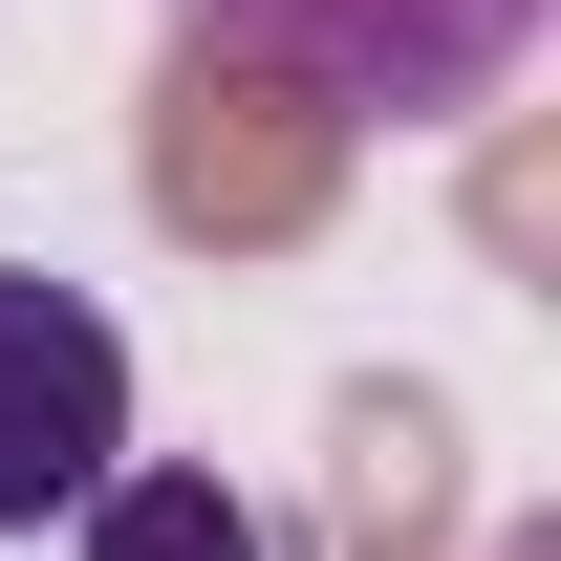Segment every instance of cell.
<instances>
[{
  "instance_id": "7a4b0ae2",
  "label": "cell",
  "mask_w": 561,
  "mask_h": 561,
  "mask_svg": "<svg viewBox=\"0 0 561 561\" xmlns=\"http://www.w3.org/2000/svg\"><path fill=\"white\" fill-rule=\"evenodd\" d=\"M108 476H130V324H108L87 280L0 260V540L87 518Z\"/></svg>"
},
{
  "instance_id": "3957f363",
  "label": "cell",
  "mask_w": 561,
  "mask_h": 561,
  "mask_svg": "<svg viewBox=\"0 0 561 561\" xmlns=\"http://www.w3.org/2000/svg\"><path fill=\"white\" fill-rule=\"evenodd\" d=\"M66 540H87V561H260V496H238V476H195V454H130V476L87 496Z\"/></svg>"
},
{
  "instance_id": "6da1fadb",
  "label": "cell",
  "mask_w": 561,
  "mask_h": 561,
  "mask_svg": "<svg viewBox=\"0 0 561 561\" xmlns=\"http://www.w3.org/2000/svg\"><path fill=\"white\" fill-rule=\"evenodd\" d=\"M195 44L302 108H367V130H454L540 66V0H195Z\"/></svg>"
}]
</instances>
